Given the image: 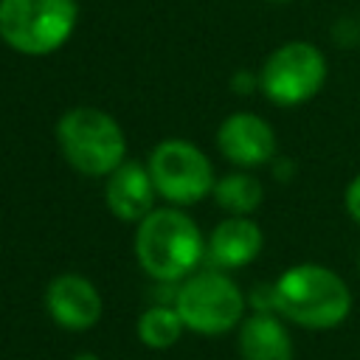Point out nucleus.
<instances>
[{
  "label": "nucleus",
  "instance_id": "obj_1",
  "mask_svg": "<svg viewBox=\"0 0 360 360\" xmlns=\"http://www.w3.org/2000/svg\"><path fill=\"white\" fill-rule=\"evenodd\" d=\"M135 225V259L155 281L177 284L200 267L205 256V239L186 211L152 208Z\"/></svg>",
  "mask_w": 360,
  "mask_h": 360
},
{
  "label": "nucleus",
  "instance_id": "obj_2",
  "mask_svg": "<svg viewBox=\"0 0 360 360\" xmlns=\"http://www.w3.org/2000/svg\"><path fill=\"white\" fill-rule=\"evenodd\" d=\"M276 312L304 329H335L352 312L346 281L323 264H292L273 281Z\"/></svg>",
  "mask_w": 360,
  "mask_h": 360
},
{
  "label": "nucleus",
  "instance_id": "obj_3",
  "mask_svg": "<svg viewBox=\"0 0 360 360\" xmlns=\"http://www.w3.org/2000/svg\"><path fill=\"white\" fill-rule=\"evenodd\" d=\"M56 141L65 160L87 177H107L127 158L121 124L98 107H73L56 121Z\"/></svg>",
  "mask_w": 360,
  "mask_h": 360
},
{
  "label": "nucleus",
  "instance_id": "obj_4",
  "mask_svg": "<svg viewBox=\"0 0 360 360\" xmlns=\"http://www.w3.org/2000/svg\"><path fill=\"white\" fill-rule=\"evenodd\" d=\"M76 22V0H0V39L25 56L59 51Z\"/></svg>",
  "mask_w": 360,
  "mask_h": 360
},
{
  "label": "nucleus",
  "instance_id": "obj_5",
  "mask_svg": "<svg viewBox=\"0 0 360 360\" xmlns=\"http://www.w3.org/2000/svg\"><path fill=\"white\" fill-rule=\"evenodd\" d=\"M174 309L180 312L186 329L197 335H225L242 323L245 315V292L239 284L217 267L194 270L174 290Z\"/></svg>",
  "mask_w": 360,
  "mask_h": 360
},
{
  "label": "nucleus",
  "instance_id": "obj_6",
  "mask_svg": "<svg viewBox=\"0 0 360 360\" xmlns=\"http://www.w3.org/2000/svg\"><path fill=\"white\" fill-rule=\"evenodd\" d=\"M149 177L155 191L174 205H194L214 191V166L208 155L183 138L160 141L149 155Z\"/></svg>",
  "mask_w": 360,
  "mask_h": 360
},
{
  "label": "nucleus",
  "instance_id": "obj_7",
  "mask_svg": "<svg viewBox=\"0 0 360 360\" xmlns=\"http://www.w3.org/2000/svg\"><path fill=\"white\" fill-rule=\"evenodd\" d=\"M326 56L318 45L295 39L278 45L259 73L262 93L278 107H298L321 93L326 82Z\"/></svg>",
  "mask_w": 360,
  "mask_h": 360
},
{
  "label": "nucleus",
  "instance_id": "obj_8",
  "mask_svg": "<svg viewBox=\"0 0 360 360\" xmlns=\"http://www.w3.org/2000/svg\"><path fill=\"white\" fill-rule=\"evenodd\" d=\"M45 309L65 332H87L98 323L104 301L96 284L79 273H62L51 278L45 290Z\"/></svg>",
  "mask_w": 360,
  "mask_h": 360
},
{
  "label": "nucleus",
  "instance_id": "obj_9",
  "mask_svg": "<svg viewBox=\"0 0 360 360\" xmlns=\"http://www.w3.org/2000/svg\"><path fill=\"white\" fill-rule=\"evenodd\" d=\"M217 146L228 163L253 169L276 155V132L256 112H231L217 129Z\"/></svg>",
  "mask_w": 360,
  "mask_h": 360
},
{
  "label": "nucleus",
  "instance_id": "obj_10",
  "mask_svg": "<svg viewBox=\"0 0 360 360\" xmlns=\"http://www.w3.org/2000/svg\"><path fill=\"white\" fill-rule=\"evenodd\" d=\"M262 245V228L248 214H231L211 231L205 242V256L217 270H239L259 256Z\"/></svg>",
  "mask_w": 360,
  "mask_h": 360
},
{
  "label": "nucleus",
  "instance_id": "obj_11",
  "mask_svg": "<svg viewBox=\"0 0 360 360\" xmlns=\"http://www.w3.org/2000/svg\"><path fill=\"white\" fill-rule=\"evenodd\" d=\"M155 183L149 169L138 160H124L118 169L107 174L104 200L115 219L121 222H141L155 208Z\"/></svg>",
  "mask_w": 360,
  "mask_h": 360
},
{
  "label": "nucleus",
  "instance_id": "obj_12",
  "mask_svg": "<svg viewBox=\"0 0 360 360\" xmlns=\"http://www.w3.org/2000/svg\"><path fill=\"white\" fill-rule=\"evenodd\" d=\"M242 360H292V338L278 312H253L239 323Z\"/></svg>",
  "mask_w": 360,
  "mask_h": 360
},
{
  "label": "nucleus",
  "instance_id": "obj_13",
  "mask_svg": "<svg viewBox=\"0 0 360 360\" xmlns=\"http://www.w3.org/2000/svg\"><path fill=\"white\" fill-rule=\"evenodd\" d=\"M186 323L180 318V312L174 309V304H155V307H146L141 315H138V340L149 349H169L180 340Z\"/></svg>",
  "mask_w": 360,
  "mask_h": 360
},
{
  "label": "nucleus",
  "instance_id": "obj_14",
  "mask_svg": "<svg viewBox=\"0 0 360 360\" xmlns=\"http://www.w3.org/2000/svg\"><path fill=\"white\" fill-rule=\"evenodd\" d=\"M211 194H214L217 205L225 208L228 214H253L264 197V188H262L259 177H253L248 172H231L214 183Z\"/></svg>",
  "mask_w": 360,
  "mask_h": 360
},
{
  "label": "nucleus",
  "instance_id": "obj_15",
  "mask_svg": "<svg viewBox=\"0 0 360 360\" xmlns=\"http://www.w3.org/2000/svg\"><path fill=\"white\" fill-rule=\"evenodd\" d=\"M259 87H262V82H259V73H253V70H236L231 76V90L239 96H250Z\"/></svg>",
  "mask_w": 360,
  "mask_h": 360
},
{
  "label": "nucleus",
  "instance_id": "obj_16",
  "mask_svg": "<svg viewBox=\"0 0 360 360\" xmlns=\"http://www.w3.org/2000/svg\"><path fill=\"white\" fill-rule=\"evenodd\" d=\"M343 205H346V214L360 225V174L346 186V194H343Z\"/></svg>",
  "mask_w": 360,
  "mask_h": 360
},
{
  "label": "nucleus",
  "instance_id": "obj_17",
  "mask_svg": "<svg viewBox=\"0 0 360 360\" xmlns=\"http://www.w3.org/2000/svg\"><path fill=\"white\" fill-rule=\"evenodd\" d=\"M73 360H101L98 354H93V352H82V354H76Z\"/></svg>",
  "mask_w": 360,
  "mask_h": 360
},
{
  "label": "nucleus",
  "instance_id": "obj_18",
  "mask_svg": "<svg viewBox=\"0 0 360 360\" xmlns=\"http://www.w3.org/2000/svg\"><path fill=\"white\" fill-rule=\"evenodd\" d=\"M273 3H290V0H273Z\"/></svg>",
  "mask_w": 360,
  "mask_h": 360
},
{
  "label": "nucleus",
  "instance_id": "obj_19",
  "mask_svg": "<svg viewBox=\"0 0 360 360\" xmlns=\"http://www.w3.org/2000/svg\"><path fill=\"white\" fill-rule=\"evenodd\" d=\"M357 270H360V259H357Z\"/></svg>",
  "mask_w": 360,
  "mask_h": 360
}]
</instances>
